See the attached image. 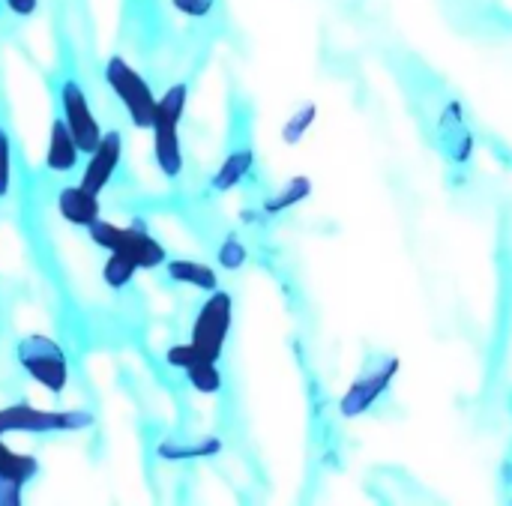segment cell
Instances as JSON below:
<instances>
[{
    "instance_id": "cell-1",
    "label": "cell",
    "mask_w": 512,
    "mask_h": 506,
    "mask_svg": "<svg viewBox=\"0 0 512 506\" xmlns=\"http://www.w3.org/2000/svg\"><path fill=\"white\" fill-rule=\"evenodd\" d=\"M189 102V84H174L168 87L159 102H156V117H153V159L162 171V177L177 180L183 174V147H180V123L183 111Z\"/></svg>"
},
{
    "instance_id": "cell-2",
    "label": "cell",
    "mask_w": 512,
    "mask_h": 506,
    "mask_svg": "<svg viewBox=\"0 0 512 506\" xmlns=\"http://www.w3.org/2000/svg\"><path fill=\"white\" fill-rule=\"evenodd\" d=\"M87 234H90L93 246H99L105 252H120V255L132 258L138 270H156V267H162L168 261L165 246L141 222L114 225V222L99 219L96 225L87 228Z\"/></svg>"
},
{
    "instance_id": "cell-3",
    "label": "cell",
    "mask_w": 512,
    "mask_h": 506,
    "mask_svg": "<svg viewBox=\"0 0 512 506\" xmlns=\"http://www.w3.org/2000/svg\"><path fill=\"white\" fill-rule=\"evenodd\" d=\"M15 360L30 375V381L45 387L51 396L66 393V387H69V360H66V351L51 336H45V333L24 336L15 345Z\"/></svg>"
},
{
    "instance_id": "cell-4",
    "label": "cell",
    "mask_w": 512,
    "mask_h": 506,
    "mask_svg": "<svg viewBox=\"0 0 512 506\" xmlns=\"http://www.w3.org/2000/svg\"><path fill=\"white\" fill-rule=\"evenodd\" d=\"M105 84L120 99V105L126 108L132 126H138V129H150L153 126L156 102L159 99H156L153 87L147 84V78L129 60H123L120 54L108 57V63H105Z\"/></svg>"
},
{
    "instance_id": "cell-5",
    "label": "cell",
    "mask_w": 512,
    "mask_h": 506,
    "mask_svg": "<svg viewBox=\"0 0 512 506\" xmlns=\"http://www.w3.org/2000/svg\"><path fill=\"white\" fill-rule=\"evenodd\" d=\"M93 417L84 411H39L33 405L0 408V438L3 435H57L90 429Z\"/></svg>"
},
{
    "instance_id": "cell-6",
    "label": "cell",
    "mask_w": 512,
    "mask_h": 506,
    "mask_svg": "<svg viewBox=\"0 0 512 506\" xmlns=\"http://www.w3.org/2000/svg\"><path fill=\"white\" fill-rule=\"evenodd\" d=\"M231 324H234V297L222 288L210 291V297L201 303L195 321H192V336L189 342L210 360L219 363L228 336H231Z\"/></svg>"
},
{
    "instance_id": "cell-7",
    "label": "cell",
    "mask_w": 512,
    "mask_h": 506,
    "mask_svg": "<svg viewBox=\"0 0 512 506\" xmlns=\"http://www.w3.org/2000/svg\"><path fill=\"white\" fill-rule=\"evenodd\" d=\"M57 102H60V117L66 123V129L72 132L78 150L87 156L96 150V144L102 141V126L90 108V99H87V90L81 87L78 78H66L60 87H57Z\"/></svg>"
},
{
    "instance_id": "cell-8",
    "label": "cell",
    "mask_w": 512,
    "mask_h": 506,
    "mask_svg": "<svg viewBox=\"0 0 512 506\" xmlns=\"http://www.w3.org/2000/svg\"><path fill=\"white\" fill-rule=\"evenodd\" d=\"M396 372H399V357H387L381 366H375L372 372L360 375L348 387V393L342 396V402H339L342 417H363L372 405H378V399L390 390Z\"/></svg>"
},
{
    "instance_id": "cell-9",
    "label": "cell",
    "mask_w": 512,
    "mask_h": 506,
    "mask_svg": "<svg viewBox=\"0 0 512 506\" xmlns=\"http://www.w3.org/2000/svg\"><path fill=\"white\" fill-rule=\"evenodd\" d=\"M165 363L180 369L186 375V381L204 393V396H216L222 390V372H219V363L204 357L192 342H183V345H174L168 354H165Z\"/></svg>"
},
{
    "instance_id": "cell-10",
    "label": "cell",
    "mask_w": 512,
    "mask_h": 506,
    "mask_svg": "<svg viewBox=\"0 0 512 506\" xmlns=\"http://www.w3.org/2000/svg\"><path fill=\"white\" fill-rule=\"evenodd\" d=\"M123 159V135L120 132H102V141L96 144L93 153H87V162L81 168V186L102 195L108 183L114 180L117 168Z\"/></svg>"
},
{
    "instance_id": "cell-11",
    "label": "cell",
    "mask_w": 512,
    "mask_h": 506,
    "mask_svg": "<svg viewBox=\"0 0 512 506\" xmlns=\"http://www.w3.org/2000/svg\"><path fill=\"white\" fill-rule=\"evenodd\" d=\"M39 474V462L30 453H15L0 438V506H18L24 486Z\"/></svg>"
},
{
    "instance_id": "cell-12",
    "label": "cell",
    "mask_w": 512,
    "mask_h": 506,
    "mask_svg": "<svg viewBox=\"0 0 512 506\" xmlns=\"http://www.w3.org/2000/svg\"><path fill=\"white\" fill-rule=\"evenodd\" d=\"M57 213L63 222H69L72 228H90L102 219V204L99 195L84 189L81 183H69L57 192Z\"/></svg>"
},
{
    "instance_id": "cell-13",
    "label": "cell",
    "mask_w": 512,
    "mask_h": 506,
    "mask_svg": "<svg viewBox=\"0 0 512 506\" xmlns=\"http://www.w3.org/2000/svg\"><path fill=\"white\" fill-rule=\"evenodd\" d=\"M81 156L84 153L78 150L63 117H54L51 129H48V144H45V168L54 174H72L81 165Z\"/></svg>"
},
{
    "instance_id": "cell-14",
    "label": "cell",
    "mask_w": 512,
    "mask_h": 506,
    "mask_svg": "<svg viewBox=\"0 0 512 506\" xmlns=\"http://www.w3.org/2000/svg\"><path fill=\"white\" fill-rule=\"evenodd\" d=\"M162 267H165V276L171 282L183 285V288H198V291H207V294L219 288V273L204 261H192V258H174L171 261L168 258Z\"/></svg>"
},
{
    "instance_id": "cell-15",
    "label": "cell",
    "mask_w": 512,
    "mask_h": 506,
    "mask_svg": "<svg viewBox=\"0 0 512 506\" xmlns=\"http://www.w3.org/2000/svg\"><path fill=\"white\" fill-rule=\"evenodd\" d=\"M255 168V153L252 147H237L225 156V162L216 168V174L210 177V189L213 192H231L234 186H240L249 171Z\"/></svg>"
},
{
    "instance_id": "cell-16",
    "label": "cell",
    "mask_w": 512,
    "mask_h": 506,
    "mask_svg": "<svg viewBox=\"0 0 512 506\" xmlns=\"http://www.w3.org/2000/svg\"><path fill=\"white\" fill-rule=\"evenodd\" d=\"M222 450V444L216 438L198 441V444H177V441H165L159 444V459L168 462H189V459H204V456H216Z\"/></svg>"
},
{
    "instance_id": "cell-17",
    "label": "cell",
    "mask_w": 512,
    "mask_h": 506,
    "mask_svg": "<svg viewBox=\"0 0 512 506\" xmlns=\"http://www.w3.org/2000/svg\"><path fill=\"white\" fill-rule=\"evenodd\" d=\"M135 273H138V267H135L132 258H126L120 252H108L105 267H102V279H105V285L111 291H123L126 285H132Z\"/></svg>"
},
{
    "instance_id": "cell-18",
    "label": "cell",
    "mask_w": 512,
    "mask_h": 506,
    "mask_svg": "<svg viewBox=\"0 0 512 506\" xmlns=\"http://www.w3.org/2000/svg\"><path fill=\"white\" fill-rule=\"evenodd\" d=\"M309 192H312V183H309L306 177H294V180H291L288 186H282L273 198H267L264 210H267L270 216L285 213L288 207H294V204H300L303 198H309Z\"/></svg>"
},
{
    "instance_id": "cell-19",
    "label": "cell",
    "mask_w": 512,
    "mask_h": 506,
    "mask_svg": "<svg viewBox=\"0 0 512 506\" xmlns=\"http://www.w3.org/2000/svg\"><path fill=\"white\" fill-rule=\"evenodd\" d=\"M12 192V138L0 126V198H9Z\"/></svg>"
},
{
    "instance_id": "cell-20",
    "label": "cell",
    "mask_w": 512,
    "mask_h": 506,
    "mask_svg": "<svg viewBox=\"0 0 512 506\" xmlns=\"http://www.w3.org/2000/svg\"><path fill=\"white\" fill-rule=\"evenodd\" d=\"M246 246L237 240V237H225V243L219 246V264L225 267V270H240L243 264H246Z\"/></svg>"
},
{
    "instance_id": "cell-21",
    "label": "cell",
    "mask_w": 512,
    "mask_h": 506,
    "mask_svg": "<svg viewBox=\"0 0 512 506\" xmlns=\"http://www.w3.org/2000/svg\"><path fill=\"white\" fill-rule=\"evenodd\" d=\"M312 120H315V105H306V108H303L300 114H294V120H291V123L285 126V138H288V141L294 144V141H297V138H300V135L306 132V126H309Z\"/></svg>"
},
{
    "instance_id": "cell-22",
    "label": "cell",
    "mask_w": 512,
    "mask_h": 506,
    "mask_svg": "<svg viewBox=\"0 0 512 506\" xmlns=\"http://www.w3.org/2000/svg\"><path fill=\"white\" fill-rule=\"evenodd\" d=\"M171 6L186 18H207L213 12V0H171Z\"/></svg>"
},
{
    "instance_id": "cell-23",
    "label": "cell",
    "mask_w": 512,
    "mask_h": 506,
    "mask_svg": "<svg viewBox=\"0 0 512 506\" xmlns=\"http://www.w3.org/2000/svg\"><path fill=\"white\" fill-rule=\"evenodd\" d=\"M15 15H21V18H30L33 12H36V6H39V0H3Z\"/></svg>"
}]
</instances>
